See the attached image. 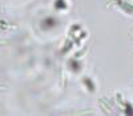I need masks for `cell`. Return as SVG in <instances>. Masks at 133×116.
Listing matches in <instances>:
<instances>
[{
	"label": "cell",
	"instance_id": "cell-1",
	"mask_svg": "<svg viewBox=\"0 0 133 116\" xmlns=\"http://www.w3.org/2000/svg\"><path fill=\"white\" fill-rule=\"evenodd\" d=\"M56 26H57V20L55 17H52V16H48L45 19H43V21H41V28L44 31H49V29L55 28Z\"/></svg>",
	"mask_w": 133,
	"mask_h": 116
},
{
	"label": "cell",
	"instance_id": "cell-2",
	"mask_svg": "<svg viewBox=\"0 0 133 116\" xmlns=\"http://www.w3.org/2000/svg\"><path fill=\"white\" fill-rule=\"evenodd\" d=\"M68 65L71 68V71H73V72H79L80 69H81V63L77 60V59H71L69 63H68Z\"/></svg>",
	"mask_w": 133,
	"mask_h": 116
},
{
	"label": "cell",
	"instance_id": "cell-3",
	"mask_svg": "<svg viewBox=\"0 0 133 116\" xmlns=\"http://www.w3.org/2000/svg\"><path fill=\"white\" fill-rule=\"evenodd\" d=\"M83 82H84V84L87 86V88L89 89L91 92H95V91H96V86H95V83L92 82L89 77H84V79H83Z\"/></svg>",
	"mask_w": 133,
	"mask_h": 116
},
{
	"label": "cell",
	"instance_id": "cell-4",
	"mask_svg": "<svg viewBox=\"0 0 133 116\" xmlns=\"http://www.w3.org/2000/svg\"><path fill=\"white\" fill-rule=\"evenodd\" d=\"M55 8L56 9H65L66 8V3H65V0H56L55 2Z\"/></svg>",
	"mask_w": 133,
	"mask_h": 116
},
{
	"label": "cell",
	"instance_id": "cell-5",
	"mask_svg": "<svg viewBox=\"0 0 133 116\" xmlns=\"http://www.w3.org/2000/svg\"><path fill=\"white\" fill-rule=\"evenodd\" d=\"M125 113L127 115H129V116H132L133 115V107H132V104H127V106H125Z\"/></svg>",
	"mask_w": 133,
	"mask_h": 116
}]
</instances>
